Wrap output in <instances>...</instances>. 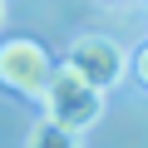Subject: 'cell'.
I'll use <instances>...</instances> for the list:
<instances>
[{"label":"cell","instance_id":"7a4b0ae2","mask_svg":"<svg viewBox=\"0 0 148 148\" xmlns=\"http://www.w3.org/2000/svg\"><path fill=\"white\" fill-rule=\"evenodd\" d=\"M49 74H54V59H49V49L40 40H25V35L0 40V84L5 89H15L25 99H40Z\"/></svg>","mask_w":148,"mask_h":148},{"label":"cell","instance_id":"277c9868","mask_svg":"<svg viewBox=\"0 0 148 148\" xmlns=\"http://www.w3.org/2000/svg\"><path fill=\"white\" fill-rule=\"evenodd\" d=\"M25 148H84V143H79V128H64V123L45 119V123H35V128H30Z\"/></svg>","mask_w":148,"mask_h":148},{"label":"cell","instance_id":"3957f363","mask_svg":"<svg viewBox=\"0 0 148 148\" xmlns=\"http://www.w3.org/2000/svg\"><path fill=\"white\" fill-rule=\"evenodd\" d=\"M69 64L79 69L94 89H114L123 74H128V54L109 35H79V40L69 45Z\"/></svg>","mask_w":148,"mask_h":148},{"label":"cell","instance_id":"8992f818","mask_svg":"<svg viewBox=\"0 0 148 148\" xmlns=\"http://www.w3.org/2000/svg\"><path fill=\"white\" fill-rule=\"evenodd\" d=\"M0 25H5V0H0Z\"/></svg>","mask_w":148,"mask_h":148},{"label":"cell","instance_id":"52a82bcc","mask_svg":"<svg viewBox=\"0 0 148 148\" xmlns=\"http://www.w3.org/2000/svg\"><path fill=\"white\" fill-rule=\"evenodd\" d=\"M143 5H148V0H143Z\"/></svg>","mask_w":148,"mask_h":148},{"label":"cell","instance_id":"5b68a950","mask_svg":"<svg viewBox=\"0 0 148 148\" xmlns=\"http://www.w3.org/2000/svg\"><path fill=\"white\" fill-rule=\"evenodd\" d=\"M133 74H138V84L148 89V45H143V49L133 54Z\"/></svg>","mask_w":148,"mask_h":148},{"label":"cell","instance_id":"6da1fadb","mask_svg":"<svg viewBox=\"0 0 148 148\" xmlns=\"http://www.w3.org/2000/svg\"><path fill=\"white\" fill-rule=\"evenodd\" d=\"M40 99H45V119H54L64 128H89L104 114V89H94L69 59L54 64V74H49V84H45Z\"/></svg>","mask_w":148,"mask_h":148}]
</instances>
